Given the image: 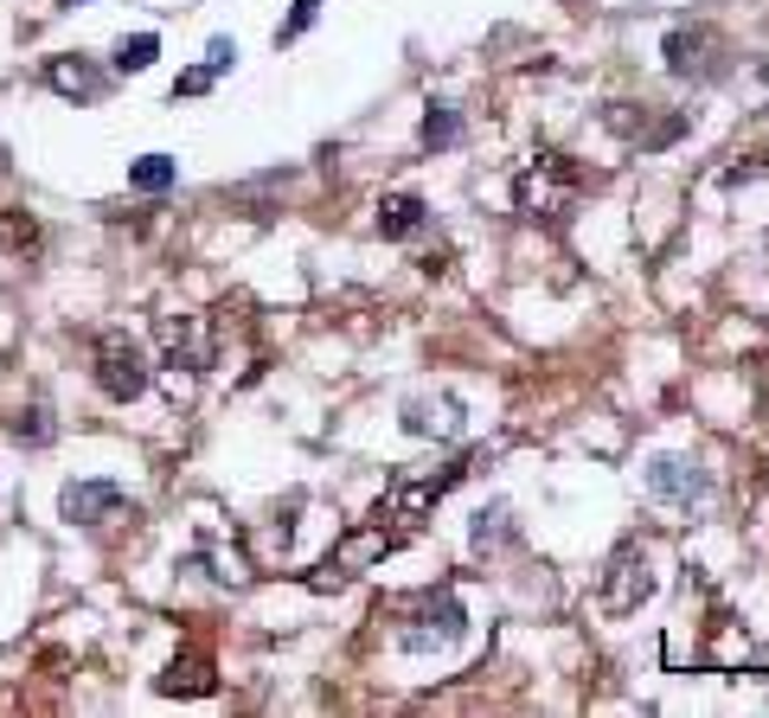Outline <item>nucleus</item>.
Returning a JSON list of instances; mask_svg holds the SVG:
<instances>
[{"label":"nucleus","mask_w":769,"mask_h":718,"mask_svg":"<svg viewBox=\"0 0 769 718\" xmlns=\"http://www.w3.org/2000/svg\"><path fill=\"white\" fill-rule=\"evenodd\" d=\"M58 7H84V0H58Z\"/></svg>","instance_id":"aec40b11"},{"label":"nucleus","mask_w":769,"mask_h":718,"mask_svg":"<svg viewBox=\"0 0 769 718\" xmlns=\"http://www.w3.org/2000/svg\"><path fill=\"white\" fill-rule=\"evenodd\" d=\"M13 436H20V443H46V436H51L46 410H20V424H13Z\"/></svg>","instance_id":"f3484780"},{"label":"nucleus","mask_w":769,"mask_h":718,"mask_svg":"<svg viewBox=\"0 0 769 718\" xmlns=\"http://www.w3.org/2000/svg\"><path fill=\"white\" fill-rule=\"evenodd\" d=\"M321 20V0H295V13H289V20L276 26V46H289V39H302L308 26Z\"/></svg>","instance_id":"2eb2a0df"},{"label":"nucleus","mask_w":769,"mask_h":718,"mask_svg":"<svg viewBox=\"0 0 769 718\" xmlns=\"http://www.w3.org/2000/svg\"><path fill=\"white\" fill-rule=\"evenodd\" d=\"M46 84L51 90H65V97H77V103H90L103 90V77L84 65V58H51L46 65Z\"/></svg>","instance_id":"1a4fd4ad"},{"label":"nucleus","mask_w":769,"mask_h":718,"mask_svg":"<svg viewBox=\"0 0 769 718\" xmlns=\"http://www.w3.org/2000/svg\"><path fill=\"white\" fill-rule=\"evenodd\" d=\"M154 58H160V39H154V32H135V39H123V46H116V58H109V65H116V71H148Z\"/></svg>","instance_id":"ddd939ff"},{"label":"nucleus","mask_w":769,"mask_h":718,"mask_svg":"<svg viewBox=\"0 0 769 718\" xmlns=\"http://www.w3.org/2000/svg\"><path fill=\"white\" fill-rule=\"evenodd\" d=\"M705 51H712L705 32H687V26H680V32H666V71H673V77H712L718 65H705Z\"/></svg>","instance_id":"423d86ee"},{"label":"nucleus","mask_w":769,"mask_h":718,"mask_svg":"<svg viewBox=\"0 0 769 718\" xmlns=\"http://www.w3.org/2000/svg\"><path fill=\"white\" fill-rule=\"evenodd\" d=\"M424 225H430V205L417 200V193H391V200H379V231L384 237H417Z\"/></svg>","instance_id":"0eeeda50"},{"label":"nucleus","mask_w":769,"mask_h":718,"mask_svg":"<svg viewBox=\"0 0 769 718\" xmlns=\"http://www.w3.org/2000/svg\"><path fill=\"white\" fill-rule=\"evenodd\" d=\"M212 77H218V71H212V65H199V71H186V77H179V84H174V97H199V90H212Z\"/></svg>","instance_id":"a211bd4d"},{"label":"nucleus","mask_w":769,"mask_h":718,"mask_svg":"<svg viewBox=\"0 0 769 718\" xmlns=\"http://www.w3.org/2000/svg\"><path fill=\"white\" fill-rule=\"evenodd\" d=\"M494 538H507V507H481L475 513V545H494Z\"/></svg>","instance_id":"dca6fc26"},{"label":"nucleus","mask_w":769,"mask_h":718,"mask_svg":"<svg viewBox=\"0 0 769 718\" xmlns=\"http://www.w3.org/2000/svg\"><path fill=\"white\" fill-rule=\"evenodd\" d=\"M154 333H160V347H167V366H193V372H199V366H212V347H205L199 340V328H193V321H186V314H160V321H154Z\"/></svg>","instance_id":"39448f33"},{"label":"nucleus","mask_w":769,"mask_h":718,"mask_svg":"<svg viewBox=\"0 0 769 718\" xmlns=\"http://www.w3.org/2000/svg\"><path fill=\"white\" fill-rule=\"evenodd\" d=\"M174 180H179L174 154H142V161L128 167V186H135V193H167Z\"/></svg>","instance_id":"9b49d317"},{"label":"nucleus","mask_w":769,"mask_h":718,"mask_svg":"<svg viewBox=\"0 0 769 718\" xmlns=\"http://www.w3.org/2000/svg\"><path fill=\"white\" fill-rule=\"evenodd\" d=\"M654 590V578H648V559H641L635 545H622L610 559V578H603V610L610 615H629L641 610V596Z\"/></svg>","instance_id":"7ed1b4c3"},{"label":"nucleus","mask_w":769,"mask_h":718,"mask_svg":"<svg viewBox=\"0 0 769 718\" xmlns=\"http://www.w3.org/2000/svg\"><path fill=\"white\" fill-rule=\"evenodd\" d=\"M160 692H212V661H205V654H179V661L160 673Z\"/></svg>","instance_id":"9d476101"},{"label":"nucleus","mask_w":769,"mask_h":718,"mask_svg":"<svg viewBox=\"0 0 769 718\" xmlns=\"http://www.w3.org/2000/svg\"><path fill=\"white\" fill-rule=\"evenodd\" d=\"M648 494L666 501V507H699V501H712V475L687 456H654L648 462Z\"/></svg>","instance_id":"f03ea898"},{"label":"nucleus","mask_w":769,"mask_h":718,"mask_svg":"<svg viewBox=\"0 0 769 718\" xmlns=\"http://www.w3.org/2000/svg\"><path fill=\"white\" fill-rule=\"evenodd\" d=\"M123 507H128V494L116 482H71L65 501H58V513H65L71 526H103V520H116Z\"/></svg>","instance_id":"20e7f679"},{"label":"nucleus","mask_w":769,"mask_h":718,"mask_svg":"<svg viewBox=\"0 0 769 718\" xmlns=\"http://www.w3.org/2000/svg\"><path fill=\"white\" fill-rule=\"evenodd\" d=\"M456 142H461L456 103H430V109H424V148H456Z\"/></svg>","instance_id":"f8f14e48"},{"label":"nucleus","mask_w":769,"mask_h":718,"mask_svg":"<svg viewBox=\"0 0 769 718\" xmlns=\"http://www.w3.org/2000/svg\"><path fill=\"white\" fill-rule=\"evenodd\" d=\"M545 205H558V186H552V180H545V161H538V167H526V174H519V212H545Z\"/></svg>","instance_id":"4468645a"},{"label":"nucleus","mask_w":769,"mask_h":718,"mask_svg":"<svg viewBox=\"0 0 769 718\" xmlns=\"http://www.w3.org/2000/svg\"><path fill=\"white\" fill-rule=\"evenodd\" d=\"M205 65H212V71H231V65H237V46H231V39H212Z\"/></svg>","instance_id":"6ab92c4d"},{"label":"nucleus","mask_w":769,"mask_h":718,"mask_svg":"<svg viewBox=\"0 0 769 718\" xmlns=\"http://www.w3.org/2000/svg\"><path fill=\"white\" fill-rule=\"evenodd\" d=\"M154 379L148 353H142V340H128V333H97V385L116 398V405H128V398H142Z\"/></svg>","instance_id":"f257e3e1"},{"label":"nucleus","mask_w":769,"mask_h":718,"mask_svg":"<svg viewBox=\"0 0 769 718\" xmlns=\"http://www.w3.org/2000/svg\"><path fill=\"white\" fill-rule=\"evenodd\" d=\"M405 430L410 436H456L461 430V410H456V398H442V405H405Z\"/></svg>","instance_id":"6e6552de"}]
</instances>
